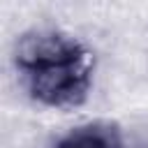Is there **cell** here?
<instances>
[{
	"label": "cell",
	"mask_w": 148,
	"mask_h": 148,
	"mask_svg": "<svg viewBox=\"0 0 148 148\" xmlns=\"http://www.w3.org/2000/svg\"><path fill=\"white\" fill-rule=\"evenodd\" d=\"M51 148H125V136L113 120H88L67 130Z\"/></svg>",
	"instance_id": "obj_2"
},
{
	"label": "cell",
	"mask_w": 148,
	"mask_h": 148,
	"mask_svg": "<svg viewBox=\"0 0 148 148\" xmlns=\"http://www.w3.org/2000/svg\"><path fill=\"white\" fill-rule=\"evenodd\" d=\"M12 62L28 97L44 109L74 111L92 92L95 56L67 30H25L14 44Z\"/></svg>",
	"instance_id": "obj_1"
}]
</instances>
